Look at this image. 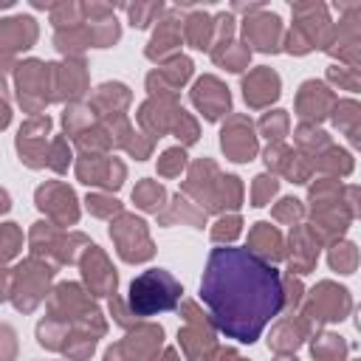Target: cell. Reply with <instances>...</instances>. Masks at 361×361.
<instances>
[{"mask_svg":"<svg viewBox=\"0 0 361 361\" xmlns=\"http://www.w3.org/2000/svg\"><path fill=\"white\" fill-rule=\"evenodd\" d=\"M87 87L85 65L79 59H68L65 65H54V99H79Z\"/></svg>","mask_w":361,"mask_h":361,"instance_id":"ffe728a7","label":"cell"},{"mask_svg":"<svg viewBox=\"0 0 361 361\" xmlns=\"http://www.w3.org/2000/svg\"><path fill=\"white\" fill-rule=\"evenodd\" d=\"M223 152L231 158V161H251L254 152H257V135H254V127L245 116H231L223 127Z\"/></svg>","mask_w":361,"mask_h":361,"instance_id":"7c38bea8","label":"cell"},{"mask_svg":"<svg viewBox=\"0 0 361 361\" xmlns=\"http://www.w3.org/2000/svg\"><path fill=\"white\" fill-rule=\"evenodd\" d=\"M243 96L251 107H265L279 96V76L271 68H257L243 79Z\"/></svg>","mask_w":361,"mask_h":361,"instance_id":"ac0fdd59","label":"cell"},{"mask_svg":"<svg viewBox=\"0 0 361 361\" xmlns=\"http://www.w3.org/2000/svg\"><path fill=\"white\" fill-rule=\"evenodd\" d=\"M90 127V107H71L65 110V130L71 135H79Z\"/></svg>","mask_w":361,"mask_h":361,"instance_id":"8d00e7d4","label":"cell"},{"mask_svg":"<svg viewBox=\"0 0 361 361\" xmlns=\"http://www.w3.org/2000/svg\"><path fill=\"white\" fill-rule=\"evenodd\" d=\"M45 164L54 166L56 172H65V169H68V164H71V149H68V141H65V138H54Z\"/></svg>","mask_w":361,"mask_h":361,"instance_id":"7bdbcfd3","label":"cell"},{"mask_svg":"<svg viewBox=\"0 0 361 361\" xmlns=\"http://www.w3.org/2000/svg\"><path fill=\"white\" fill-rule=\"evenodd\" d=\"M189 73H192V62L186 56H172V62L166 68H158L147 76V85H149L152 96L155 93L158 96H172L189 79Z\"/></svg>","mask_w":361,"mask_h":361,"instance_id":"d6986e66","label":"cell"},{"mask_svg":"<svg viewBox=\"0 0 361 361\" xmlns=\"http://www.w3.org/2000/svg\"><path fill=\"white\" fill-rule=\"evenodd\" d=\"M110 237L116 240L118 254L127 262H144L152 257V240L147 234V226H144V220H138L133 214H121L110 226Z\"/></svg>","mask_w":361,"mask_h":361,"instance_id":"277c9868","label":"cell"},{"mask_svg":"<svg viewBox=\"0 0 361 361\" xmlns=\"http://www.w3.org/2000/svg\"><path fill=\"white\" fill-rule=\"evenodd\" d=\"M296 141H299L302 149H310V147H316V149L330 147V138H327L322 130H313V127H307V124H302V127L296 130Z\"/></svg>","mask_w":361,"mask_h":361,"instance_id":"b9f144b4","label":"cell"},{"mask_svg":"<svg viewBox=\"0 0 361 361\" xmlns=\"http://www.w3.org/2000/svg\"><path fill=\"white\" fill-rule=\"evenodd\" d=\"M161 338H164V330L158 324H141L124 341L113 344L104 361H149L161 347Z\"/></svg>","mask_w":361,"mask_h":361,"instance_id":"8992f818","label":"cell"},{"mask_svg":"<svg viewBox=\"0 0 361 361\" xmlns=\"http://www.w3.org/2000/svg\"><path fill=\"white\" fill-rule=\"evenodd\" d=\"M37 39V23L31 17L0 20V65H8L14 54L31 48Z\"/></svg>","mask_w":361,"mask_h":361,"instance_id":"8fae6325","label":"cell"},{"mask_svg":"<svg viewBox=\"0 0 361 361\" xmlns=\"http://www.w3.org/2000/svg\"><path fill=\"white\" fill-rule=\"evenodd\" d=\"M183 319H186V327L180 330V347H183V353H186V358H192V361H197L200 355H206L212 347H214V333H212V327L206 324V319L197 313V305L195 302H186L183 305Z\"/></svg>","mask_w":361,"mask_h":361,"instance_id":"30bf717a","label":"cell"},{"mask_svg":"<svg viewBox=\"0 0 361 361\" xmlns=\"http://www.w3.org/2000/svg\"><path fill=\"white\" fill-rule=\"evenodd\" d=\"M96 110H104L107 116L113 113V116H121V110L130 104V90L124 87V85H118V82H107V85H102L99 90H96V96H93V102H90Z\"/></svg>","mask_w":361,"mask_h":361,"instance_id":"d4e9b609","label":"cell"},{"mask_svg":"<svg viewBox=\"0 0 361 361\" xmlns=\"http://www.w3.org/2000/svg\"><path fill=\"white\" fill-rule=\"evenodd\" d=\"M355 262H358V251H355V245L353 243H336L333 248H330V265L333 268H338L341 274H350L353 268H355Z\"/></svg>","mask_w":361,"mask_h":361,"instance_id":"836d02e7","label":"cell"},{"mask_svg":"<svg viewBox=\"0 0 361 361\" xmlns=\"http://www.w3.org/2000/svg\"><path fill=\"white\" fill-rule=\"evenodd\" d=\"M127 11H130V20H133V25H138V28H147V25L152 23V17H155V14H161V3H149V6H141V3H135V6H127Z\"/></svg>","mask_w":361,"mask_h":361,"instance_id":"bcb514c9","label":"cell"},{"mask_svg":"<svg viewBox=\"0 0 361 361\" xmlns=\"http://www.w3.org/2000/svg\"><path fill=\"white\" fill-rule=\"evenodd\" d=\"M37 338H39L42 347H48V350H59V347H62L59 338H68V324L51 316V319H45V322L37 327Z\"/></svg>","mask_w":361,"mask_h":361,"instance_id":"1f68e13d","label":"cell"},{"mask_svg":"<svg viewBox=\"0 0 361 361\" xmlns=\"http://www.w3.org/2000/svg\"><path fill=\"white\" fill-rule=\"evenodd\" d=\"M8 118H11V113H8V99H6V82L0 76V130L8 124Z\"/></svg>","mask_w":361,"mask_h":361,"instance_id":"c3c4849f","label":"cell"},{"mask_svg":"<svg viewBox=\"0 0 361 361\" xmlns=\"http://www.w3.org/2000/svg\"><path fill=\"white\" fill-rule=\"evenodd\" d=\"M20 245H23V234L17 231V226H14V223L0 226V265H3L6 259H11Z\"/></svg>","mask_w":361,"mask_h":361,"instance_id":"e575fe53","label":"cell"},{"mask_svg":"<svg viewBox=\"0 0 361 361\" xmlns=\"http://www.w3.org/2000/svg\"><path fill=\"white\" fill-rule=\"evenodd\" d=\"M240 217L237 214H228V217H220L217 220V226L212 228V240H217V243H228V240H234L237 234H240Z\"/></svg>","mask_w":361,"mask_h":361,"instance_id":"60d3db41","label":"cell"},{"mask_svg":"<svg viewBox=\"0 0 361 361\" xmlns=\"http://www.w3.org/2000/svg\"><path fill=\"white\" fill-rule=\"evenodd\" d=\"M200 299L220 333L251 344L285 307L279 271L248 248H214L209 254Z\"/></svg>","mask_w":361,"mask_h":361,"instance_id":"6da1fadb","label":"cell"},{"mask_svg":"<svg viewBox=\"0 0 361 361\" xmlns=\"http://www.w3.org/2000/svg\"><path fill=\"white\" fill-rule=\"evenodd\" d=\"M319 166H322V169H338L341 175H347V172L353 169V161H350V155H347L344 149H333V147H327V155L319 161Z\"/></svg>","mask_w":361,"mask_h":361,"instance_id":"ee69618b","label":"cell"},{"mask_svg":"<svg viewBox=\"0 0 361 361\" xmlns=\"http://www.w3.org/2000/svg\"><path fill=\"white\" fill-rule=\"evenodd\" d=\"M296 107H299V116H302V118L319 121V118H324V116L336 107V96H333L330 87H324L322 82H305L302 90H299Z\"/></svg>","mask_w":361,"mask_h":361,"instance_id":"2e32d148","label":"cell"},{"mask_svg":"<svg viewBox=\"0 0 361 361\" xmlns=\"http://www.w3.org/2000/svg\"><path fill=\"white\" fill-rule=\"evenodd\" d=\"M180 299V285L164 268L144 271L130 285V310L133 316H152L161 310H172Z\"/></svg>","mask_w":361,"mask_h":361,"instance_id":"7a4b0ae2","label":"cell"},{"mask_svg":"<svg viewBox=\"0 0 361 361\" xmlns=\"http://www.w3.org/2000/svg\"><path fill=\"white\" fill-rule=\"evenodd\" d=\"M54 42H56V48L62 54L71 56V54H79V51H85L90 45V34H87V28L71 25V28H59L56 37H54Z\"/></svg>","mask_w":361,"mask_h":361,"instance_id":"4316f807","label":"cell"},{"mask_svg":"<svg viewBox=\"0 0 361 361\" xmlns=\"http://www.w3.org/2000/svg\"><path fill=\"white\" fill-rule=\"evenodd\" d=\"M155 361H158V358H155ZM161 361H178V355H175V350H166V353H164V358H161Z\"/></svg>","mask_w":361,"mask_h":361,"instance_id":"816d5d0a","label":"cell"},{"mask_svg":"<svg viewBox=\"0 0 361 361\" xmlns=\"http://www.w3.org/2000/svg\"><path fill=\"white\" fill-rule=\"evenodd\" d=\"M212 56H214V62H217V65H226L228 71H243V68H245V62H248V48H245V45L226 42V45L214 48V51H212Z\"/></svg>","mask_w":361,"mask_h":361,"instance_id":"f1b7e54d","label":"cell"},{"mask_svg":"<svg viewBox=\"0 0 361 361\" xmlns=\"http://www.w3.org/2000/svg\"><path fill=\"white\" fill-rule=\"evenodd\" d=\"M76 172L85 183L104 186V189H118L124 180V164L113 158H99V155H82L76 164Z\"/></svg>","mask_w":361,"mask_h":361,"instance_id":"4fadbf2b","label":"cell"},{"mask_svg":"<svg viewBox=\"0 0 361 361\" xmlns=\"http://www.w3.org/2000/svg\"><path fill=\"white\" fill-rule=\"evenodd\" d=\"M192 102L197 104V110H200L209 121H214V118H220V116L228 110L231 96H228V90H226L214 76H203V79H197V85H195V90H192Z\"/></svg>","mask_w":361,"mask_h":361,"instance_id":"9a60e30c","label":"cell"},{"mask_svg":"<svg viewBox=\"0 0 361 361\" xmlns=\"http://www.w3.org/2000/svg\"><path fill=\"white\" fill-rule=\"evenodd\" d=\"M350 310V296L344 288L333 285V282H322L319 288H313L307 310H305V322H336L344 319V313Z\"/></svg>","mask_w":361,"mask_h":361,"instance_id":"52a82bcc","label":"cell"},{"mask_svg":"<svg viewBox=\"0 0 361 361\" xmlns=\"http://www.w3.org/2000/svg\"><path fill=\"white\" fill-rule=\"evenodd\" d=\"M316 257H319V240H313L307 228H296L290 234V259H288L290 271L307 274L316 265Z\"/></svg>","mask_w":361,"mask_h":361,"instance_id":"7402d4cb","label":"cell"},{"mask_svg":"<svg viewBox=\"0 0 361 361\" xmlns=\"http://www.w3.org/2000/svg\"><path fill=\"white\" fill-rule=\"evenodd\" d=\"M313 355L319 361H344L347 344L341 341V336H319L313 341Z\"/></svg>","mask_w":361,"mask_h":361,"instance_id":"4dcf8cb0","label":"cell"},{"mask_svg":"<svg viewBox=\"0 0 361 361\" xmlns=\"http://www.w3.org/2000/svg\"><path fill=\"white\" fill-rule=\"evenodd\" d=\"M183 166H186V152H183L180 147L166 149V152H164V158L158 161V172H161V175H166V178L180 175V169H183Z\"/></svg>","mask_w":361,"mask_h":361,"instance_id":"d590c367","label":"cell"},{"mask_svg":"<svg viewBox=\"0 0 361 361\" xmlns=\"http://www.w3.org/2000/svg\"><path fill=\"white\" fill-rule=\"evenodd\" d=\"M305 330H307V322H305V319H296V322H293V319H282V322L274 327L268 344H271L274 350H279V353L296 350V347L302 344V338H305Z\"/></svg>","mask_w":361,"mask_h":361,"instance_id":"cb8c5ba5","label":"cell"},{"mask_svg":"<svg viewBox=\"0 0 361 361\" xmlns=\"http://www.w3.org/2000/svg\"><path fill=\"white\" fill-rule=\"evenodd\" d=\"M203 361H240L234 350H217L214 358H203Z\"/></svg>","mask_w":361,"mask_h":361,"instance_id":"681fc988","label":"cell"},{"mask_svg":"<svg viewBox=\"0 0 361 361\" xmlns=\"http://www.w3.org/2000/svg\"><path fill=\"white\" fill-rule=\"evenodd\" d=\"M259 127H262V133H265L268 138H282V135L288 133V113H285V110H274V113H268V116L259 121Z\"/></svg>","mask_w":361,"mask_h":361,"instance_id":"74e56055","label":"cell"},{"mask_svg":"<svg viewBox=\"0 0 361 361\" xmlns=\"http://www.w3.org/2000/svg\"><path fill=\"white\" fill-rule=\"evenodd\" d=\"M274 217H276L279 223L296 226V223L302 220V203H299V200H293V197H285V200L274 209Z\"/></svg>","mask_w":361,"mask_h":361,"instance_id":"f6af8a7d","label":"cell"},{"mask_svg":"<svg viewBox=\"0 0 361 361\" xmlns=\"http://www.w3.org/2000/svg\"><path fill=\"white\" fill-rule=\"evenodd\" d=\"M248 251L251 254H257L259 259H265V262H274V259H279L285 251H282V237H279V231L274 228V226H268V223H257L254 228H251V234H248Z\"/></svg>","mask_w":361,"mask_h":361,"instance_id":"44dd1931","label":"cell"},{"mask_svg":"<svg viewBox=\"0 0 361 361\" xmlns=\"http://www.w3.org/2000/svg\"><path fill=\"white\" fill-rule=\"evenodd\" d=\"M243 34H245L248 45H254L259 51H276L282 25H279L276 14H257V17H248L243 23Z\"/></svg>","mask_w":361,"mask_h":361,"instance_id":"e0dca14e","label":"cell"},{"mask_svg":"<svg viewBox=\"0 0 361 361\" xmlns=\"http://www.w3.org/2000/svg\"><path fill=\"white\" fill-rule=\"evenodd\" d=\"M37 206L48 217H54V223H59V226H71L79 217L73 192L65 183H59V180H51V183H45V186L37 189Z\"/></svg>","mask_w":361,"mask_h":361,"instance_id":"9c48e42d","label":"cell"},{"mask_svg":"<svg viewBox=\"0 0 361 361\" xmlns=\"http://www.w3.org/2000/svg\"><path fill=\"white\" fill-rule=\"evenodd\" d=\"M48 90H54V65L37 59L17 65V99L28 113H39L54 99Z\"/></svg>","mask_w":361,"mask_h":361,"instance_id":"3957f363","label":"cell"},{"mask_svg":"<svg viewBox=\"0 0 361 361\" xmlns=\"http://www.w3.org/2000/svg\"><path fill=\"white\" fill-rule=\"evenodd\" d=\"M8 195H6V189H0V212H8Z\"/></svg>","mask_w":361,"mask_h":361,"instance_id":"f907efd6","label":"cell"},{"mask_svg":"<svg viewBox=\"0 0 361 361\" xmlns=\"http://www.w3.org/2000/svg\"><path fill=\"white\" fill-rule=\"evenodd\" d=\"M82 271H85L87 288H90L96 296H110V293H116V271L110 268V262H107V257L99 251V245L90 243V245L85 248Z\"/></svg>","mask_w":361,"mask_h":361,"instance_id":"5bb4252c","label":"cell"},{"mask_svg":"<svg viewBox=\"0 0 361 361\" xmlns=\"http://www.w3.org/2000/svg\"><path fill=\"white\" fill-rule=\"evenodd\" d=\"M175 217L186 220V223H192V226H200V223L206 220V212H203V209H195V203H189V200H183V197L178 195L175 203H172V212L161 214V220H164V223H172Z\"/></svg>","mask_w":361,"mask_h":361,"instance_id":"d6a6232c","label":"cell"},{"mask_svg":"<svg viewBox=\"0 0 361 361\" xmlns=\"http://www.w3.org/2000/svg\"><path fill=\"white\" fill-rule=\"evenodd\" d=\"M274 192H276V178L274 175H259V178H254V186H251V203L265 206V200L274 197Z\"/></svg>","mask_w":361,"mask_h":361,"instance_id":"f35d334b","label":"cell"},{"mask_svg":"<svg viewBox=\"0 0 361 361\" xmlns=\"http://www.w3.org/2000/svg\"><path fill=\"white\" fill-rule=\"evenodd\" d=\"M164 197H166V192H164V186L155 183V180H141V183L133 189V200H135V206H141L144 212H158V209L164 206Z\"/></svg>","mask_w":361,"mask_h":361,"instance_id":"83f0119b","label":"cell"},{"mask_svg":"<svg viewBox=\"0 0 361 361\" xmlns=\"http://www.w3.org/2000/svg\"><path fill=\"white\" fill-rule=\"evenodd\" d=\"M48 130H51V118L45 113L28 118L20 133H17V149H20V158L28 164V166H45L48 161V149H45V141H48Z\"/></svg>","mask_w":361,"mask_h":361,"instance_id":"ba28073f","label":"cell"},{"mask_svg":"<svg viewBox=\"0 0 361 361\" xmlns=\"http://www.w3.org/2000/svg\"><path fill=\"white\" fill-rule=\"evenodd\" d=\"M51 268L48 265H39L37 259H28L23 262L14 276H11V299L20 310H34L37 302L45 296V288H48V279H51Z\"/></svg>","mask_w":361,"mask_h":361,"instance_id":"5b68a950","label":"cell"},{"mask_svg":"<svg viewBox=\"0 0 361 361\" xmlns=\"http://www.w3.org/2000/svg\"><path fill=\"white\" fill-rule=\"evenodd\" d=\"M336 124L350 135L353 144H358V104L355 102H336Z\"/></svg>","mask_w":361,"mask_h":361,"instance_id":"f546056e","label":"cell"},{"mask_svg":"<svg viewBox=\"0 0 361 361\" xmlns=\"http://www.w3.org/2000/svg\"><path fill=\"white\" fill-rule=\"evenodd\" d=\"M87 209H90V214H96V217H113V214L121 212L118 200H116V197H107V195H90V197H87Z\"/></svg>","mask_w":361,"mask_h":361,"instance_id":"ab89813d","label":"cell"},{"mask_svg":"<svg viewBox=\"0 0 361 361\" xmlns=\"http://www.w3.org/2000/svg\"><path fill=\"white\" fill-rule=\"evenodd\" d=\"M180 45V23L178 17H166L164 23H158V31L147 48V56L149 59H166V56H175V48Z\"/></svg>","mask_w":361,"mask_h":361,"instance_id":"603a6c76","label":"cell"},{"mask_svg":"<svg viewBox=\"0 0 361 361\" xmlns=\"http://www.w3.org/2000/svg\"><path fill=\"white\" fill-rule=\"evenodd\" d=\"M183 34H186V42L192 45V48H212V39H214V23H212V17L209 14H203V11H197V14H192L186 23H183Z\"/></svg>","mask_w":361,"mask_h":361,"instance_id":"484cf974","label":"cell"},{"mask_svg":"<svg viewBox=\"0 0 361 361\" xmlns=\"http://www.w3.org/2000/svg\"><path fill=\"white\" fill-rule=\"evenodd\" d=\"M14 355H17L14 330L8 324H0V361H14Z\"/></svg>","mask_w":361,"mask_h":361,"instance_id":"7dc6e473","label":"cell"},{"mask_svg":"<svg viewBox=\"0 0 361 361\" xmlns=\"http://www.w3.org/2000/svg\"><path fill=\"white\" fill-rule=\"evenodd\" d=\"M279 361H296V358H279Z\"/></svg>","mask_w":361,"mask_h":361,"instance_id":"f5cc1de1","label":"cell"}]
</instances>
